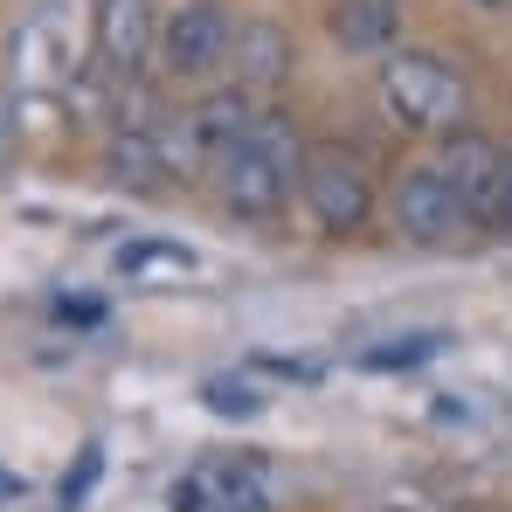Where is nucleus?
Instances as JSON below:
<instances>
[{"mask_svg":"<svg viewBox=\"0 0 512 512\" xmlns=\"http://www.w3.org/2000/svg\"><path fill=\"white\" fill-rule=\"evenodd\" d=\"M305 153H312V146L298 139V125H291L284 111H263L250 139H243L229 160H215V173H208L222 215H236V222H277V215L291 208V194H298Z\"/></svg>","mask_w":512,"mask_h":512,"instance_id":"1","label":"nucleus"},{"mask_svg":"<svg viewBox=\"0 0 512 512\" xmlns=\"http://www.w3.org/2000/svg\"><path fill=\"white\" fill-rule=\"evenodd\" d=\"M381 111L402 132H416V139H450L464 125V111H471V90L450 70V56H436V49H388V63H381Z\"/></svg>","mask_w":512,"mask_h":512,"instance_id":"2","label":"nucleus"},{"mask_svg":"<svg viewBox=\"0 0 512 512\" xmlns=\"http://www.w3.org/2000/svg\"><path fill=\"white\" fill-rule=\"evenodd\" d=\"M298 201L319 236H360L374 215V173L353 146H312L298 173Z\"/></svg>","mask_w":512,"mask_h":512,"instance_id":"3","label":"nucleus"},{"mask_svg":"<svg viewBox=\"0 0 512 512\" xmlns=\"http://www.w3.org/2000/svg\"><path fill=\"white\" fill-rule=\"evenodd\" d=\"M388 229L402 243H416V250H450L457 236H471V215H464L450 173L436 167V160H416V167L395 173V187H388Z\"/></svg>","mask_w":512,"mask_h":512,"instance_id":"4","label":"nucleus"},{"mask_svg":"<svg viewBox=\"0 0 512 512\" xmlns=\"http://www.w3.org/2000/svg\"><path fill=\"white\" fill-rule=\"evenodd\" d=\"M229 49H236V21L215 0L173 7L167 28H160V70H167L173 84H215L229 70Z\"/></svg>","mask_w":512,"mask_h":512,"instance_id":"5","label":"nucleus"},{"mask_svg":"<svg viewBox=\"0 0 512 512\" xmlns=\"http://www.w3.org/2000/svg\"><path fill=\"white\" fill-rule=\"evenodd\" d=\"M160 28L153 0H97V70L111 84H139L160 63Z\"/></svg>","mask_w":512,"mask_h":512,"instance_id":"6","label":"nucleus"},{"mask_svg":"<svg viewBox=\"0 0 512 512\" xmlns=\"http://www.w3.org/2000/svg\"><path fill=\"white\" fill-rule=\"evenodd\" d=\"M436 167L450 173V187H457L471 229H478V236H499V167H506V146L485 139L478 125H457V132L443 139Z\"/></svg>","mask_w":512,"mask_h":512,"instance_id":"7","label":"nucleus"},{"mask_svg":"<svg viewBox=\"0 0 512 512\" xmlns=\"http://www.w3.org/2000/svg\"><path fill=\"white\" fill-rule=\"evenodd\" d=\"M104 180L125 194H153L167 187V160H160V104H125L118 125L104 132Z\"/></svg>","mask_w":512,"mask_h":512,"instance_id":"8","label":"nucleus"},{"mask_svg":"<svg viewBox=\"0 0 512 512\" xmlns=\"http://www.w3.org/2000/svg\"><path fill=\"white\" fill-rule=\"evenodd\" d=\"M291 63H298V49H291V35H284V21H236V49H229V84L256 90V97H270V90H284L291 77Z\"/></svg>","mask_w":512,"mask_h":512,"instance_id":"9","label":"nucleus"},{"mask_svg":"<svg viewBox=\"0 0 512 512\" xmlns=\"http://www.w3.org/2000/svg\"><path fill=\"white\" fill-rule=\"evenodd\" d=\"M201 471H208V499H215V512H277V499H284V478H277L270 457H256V450L201 457Z\"/></svg>","mask_w":512,"mask_h":512,"instance_id":"10","label":"nucleus"},{"mask_svg":"<svg viewBox=\"0 0 512 512\" xmlns=\"http://www.w3.org/2000/svg\"><path fill=\"white\" fill-rule=\"evenodd\" d=\"M194 132H201V153H208V173H215V160H229L243 139L256 132V118H263V104H256V90L243 84H215V90H201L194 104Z\"/></svg>","mask_w":512,"mask_h":512,"instance_id":"11","label":"nucleus"},{"mask_svg":"<svg viewBox=\"0 0 512 512\" xmlns=\"http://www.w3.org/2000/svg\"><path fill=\"white\" fill-rule=\"evenodd\" d=\"M402 35V7L395 0H340L333 7V42L353 56H388Z\"/></svg>","mask_w":512,"mask_h":512,"instance_id":"12","label":"nucleus"},{"mask_svg":"<svg viewBox=\"0 0 512 512\" xmlns=\"http://www.w3.org/2000/svg\"><path fill=\"white\" fill-rule=\"evenodd\" d=\"M194 270V250L187 243H160V236H139L118 250V277L132 284H167V277H187Z\"/></svg>","mask_w":512,"mask_h":512,"instance_id":"13","label":"nucleus"},{"mask_svg":"<svg viewBox=\"0 0 512 512\" xmlns=\"http://www.w3.org/2000/svg\"><path fill=\"white\" fill-rule=\"evenodd\" d=\"M201 402H208V416H229V423H250V416H263L270 409V388L256 381V374H208L201 381Z\"/></svg>","mask_w":512,"mask_h":512,"instance_id":"14","label":"nucleus"},{"mask_svg":"<svg viewBox=\"0 0 512 512\" xmlns=\"http://www.w3.org/2000/svg\"><path fill=\"white\" fill-rule=\"evenodd\" d=\"M97 478H104V443H84V457L63 471V485H56V512H84L90 492H97Z\"/></svg>","mask_w":512,"mask_h":512,"instance_id":"15","label":"nucleus"},{"mask_svg":"<svg viewBox=\"0 0 512 512\" xmlns=\"http://www.w3.org/2000/svg\"><path fill=\"white\" fill-rule=\"evenodd\" d=\"M436 346H443V333H402L395 346H367L360 367H374V374H388V367H416V360H429Z\"/></svg>","mask_w":512,"mask_h":512,"instance_id":"16","label":"nucleus"},{"mask_svg":"<svg viewBox=\"0 0 512 512\" xmlns=\"http://www.w3.org/2000/svg\"><path fill=\"white\" fill-rule=\"evenodd\" d=\"M21 153V118H14V90H0V173L14 167Z\"/></svg>","mask_w":512,"mask_h":512,"instance_id":"17","label":"nucleus"},{"mask_svg":"<svg viewBox=\"0 0 512 512\" xmlns=\"http://www.w3.org/2000/svg\"><path fill=\"white\" fill-rule=\"evenodd\" d=\"M256 374H277V381H319V360H277V353H256Z\"/></svg>","mask_w":512,"mask_h":512,"instance_id":"18","label":"nucleus"},{"mask_svg":"<svg viewBox=\"0 0 512 512\" xmlns=\"http://www.w3.org/2000/svg\"><path fill=\"white\" fill-rule=\"evenodd\" d=\"M499 236H512V146H506V167H499Z\"/></svg>","mask_w":512,"mask_h":512,"instance_id":"19","label":"nucleus"},{"mask_svg":"<svg viewBox=\"0 0 512 512\" xmlns=\"http://www.w3.org/2000/svg\"><path fill=\"white\" fill-rule=\"evenodd\" d=\"M14 499H21V478H7V471H0V506H14Z\"/></svg>","mask_w":512,"mask_h":512,"instance_id":"20","label":"nucleus"},{"mask_svg":"<svg viewBox=\"0 0 512 512\" xmlns=\"http://www.w3.org/2000/svg\"><path fill=\"white\" fill-rule=\"evenodd\" d=\"M471 7H485V14H506L512 0H471Z\"/></svg>","mask_w":512,"mask_h":512,"instance_id":"21","label":"nucleus"}]
</instances>
